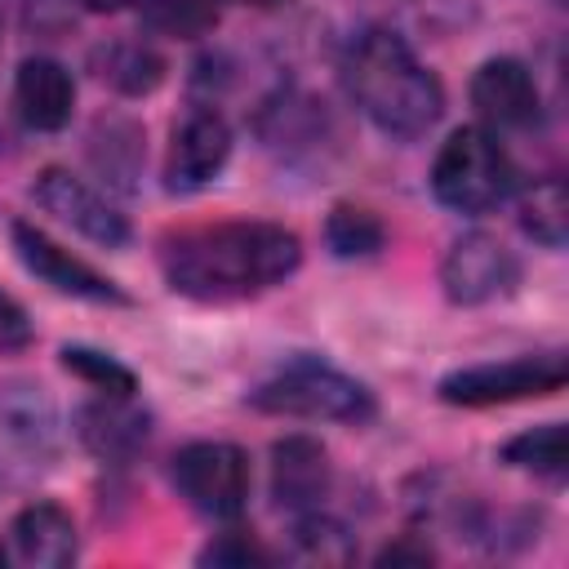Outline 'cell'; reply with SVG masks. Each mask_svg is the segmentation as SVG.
Returning <instances> with one entry per match:
<instances>
[{
	"label": "cell",
	"instance_id": "ba28073f",
	"mask_svg": "<svg viewBox=\"0 0 569 569\" xmlns=\"http://www.w3.org/2000/svg\"><path fill=\"white\" fill-rule=\"evenodd\" d=\"M516 280H520V267H516L511 249L485 231H467L462 240H453L440 262V284H445L449 302H458V307L493 302V298L511 293Z\"/></svg>",
	"mask_w": 569,
	"mask_h": 569
},
{
	"label": "cell",
	"instance_id": "44dd1931",
	"mask_svg": "<svg viewBox=\"0 0 569 569\" xmlns=\"http://www.w3.org/2000/svg\"><path fill=\"white\" fill-rule=\"evenodd\" d=\"M133 4L151 31L178 36V40L204 36L222 13V0H133Z\"/></svg>",
	"mask_w": 569,
	"mask_h": 569
},
{
	"label": "cell",
	"instance_id": "7a4b0ae2",
	"mask_svg": "<svg viewBox=\"0 0 569 569\" xmlns=\"http://www.w3.org/2000/svg\"><path fill=\"white\" fill-rule=\"evenodd\" d=\"M347 84L356 107L391 138H422L445 111L440 80L391 31H365L351 44Z\"/></svg>",
	"mask_w": 569,
	"mask_h": 569
},
{
	"label": "cell",
	"instance_id": "ac0fdd59",
	"mask_svg": "<svg viewBox=\"0 0 569 569\" xmlns=\"http://www.w3.org/2000/svg\"><path fill=\"white\" fill-rule=\"evenodd\" d=\"M520 227L542 249H565V240H569V200H565V182L560 178H542V182H533L525 191Z\"/></svg>",
	"mask_w": 569,
	"mask_h": 569
},
{
	"label": "cell",
	"instance_id": "5bb4252c",
	"mask_svg": "<svg viewBox=\"0 0 569 569\" xmlns=\"http://www.w3.org/2000/svg\"><path fill=\"white\" fill-rule=\"evenodd\" d=\"M13 107L27 129L36 133H58L71 120L76 107V80L62 62L53 58H27L13 76Z\"/></svg>",
	"mask_w": 569,
	"mask_h": 569
},
{
	"label": "cell",
	"instance_id": "52a82bcc",
	"mask_svg": "<svg viewBox=\"0 0 569 569\" xmlns=\"http://www.w3.org/2000/svg\"><path fill=\"white\" fill-rule=\"evenodd\" d=\"M173 485L191 511L236 520L249 502V453L231 440H191L173 453Z\"/></svg>",
	"mask_w": 569,
	"mask_h": 569
},
{
	"label": "cell",
	"instance_id": "4316f807",
	"mask_svg": "<svg viewBox=\"0 0 569 569\" xmlns=\"http://www.w3.org/2000/svg\"><path fill=\"white\" fill-rule=\"evenodd\" d=\"M240 4H253V9H276V4H284V0H240Z\"/></svg>",
	"mask_w": 569,
	"mask_h": 569
},
{
	"label": "cell",
	"instance_id": "8fae6325",
	"mask_svg": "<svg viewBox=\"0 0 569 569\" xmlns=\"http://www.w3.org/2000/svg\"><path fill=\"white\" fill-rule=\"evenodd\" d=\"M9 236H13V249H18L22 267H27L31 276H40L44 284H53L58 293H71V298H84V302H116V307L129 302L116 280H107V276L93 271L84 258H76V253L62 249L58 240H49L40 227L13 222Z\"/></svg>",
	"mask_w": 569,
	"mask_h": 569
},
{
	"label": "cell",
	"instance_id": "6da1fadb",
	"mask_svg": "<svg viewBox=\"0 0 569 569\" xmlns=\"http://www.w3.org/2000/svg\"><path fill=\"white\" fill-rule=\"evenodd\" d=\"M164 280L196 302H240L284 284L302 262V240L280 222H213L164 240Z\"/></svg>",
	"mask_w": 569,
	"mask_h": 569
},
{
	"label": "cell",
	"instance_id": "83f0119b",
	"mask_svg": "<svg viewBox=\"0 0 569 569\" xmlns=\"http://www.w3.org/2000/svg\"><path fill=\"white\" fill-rule=\"evenodd\" d=\"M0 560H4V547H0Z\"/></svg>",
	"mask_w": 569,
	"mask_h": 569
},
{
	"label": "cell",
	"instance_id": "ffe728a7",
	"mask_svg": "<svg viewBox=\"0 0 569 569\" xmlns=\"http://www.w3.org/2000/svg\"><path fill=\"white\" fill-rule=\"evenodd\" d=\"M382 240H387V227L365 204H333V213L325 218V244L338 258H369L382 249Z\"/></svg>",
	"mask_w": 569,
	"mask_h": 569
},
{
	"label": "cell",
	"instance_id": "8992f818",
	"mask_svg": "<svg viewBox=\"0 0 569 569\" xmlns=\"http://www.w3.org/2000/svg\"><path fill=\"white\" fill-rule=\"evenodd\" d=\"M569 378L565 356H511V360H485V365H467L440 378V400L445 405H467V409H485V405H511V400H538V396H556Z\"/></svg>",
	"mask_w": 569,
	"mask_h": 569
},
{
	"label": "cell",
	"instance_id": "277c9868",
	"mask_svg": "<svg viewBox=\"0 0 569 569\" xmlns=\"http://www.w3.org/2000/svg\"><path fill=\"white\" fill-rule=\"evenodd\" d=\"M516 187V169L502 151V142L480 129V124H467V129H453L449 142L436 151V164H431V196L453 209V213H489L493 204H502Z\"/></svg>",
	"mask_w": 569,
	"mask_h": 569
},
{
	"label": "cell",
	"instance_id": "cb8c5ba5",
	"mask_svg": "<svg viewBox=\"0 0 569 569\" xmlns=\"http://www.w3.org/2000/svg\"><path fill=\"white\" fill-rule=\"evenodd\" d=\"M31 342V320L13 293L0 289V351H22Z\"/></svg>",
	"mask_w": 569,
	"mask_h": 569
},
{
	"label": "cell",
	"instance_id": "484cf974",
	"mask_svg": "<svg viewBox=\"0 0 569 569\" xmlns=\"http://www.w3.org/2000/svg\"><path fill=\"white\" fill-rule=\"evenodd\" d=\"M133 0H80V9H89V13H120V9H129Z\"/></svg>",
	"mask_w": 569,
	"mask_h": 569
},
{
	"label": "cell",
	"instance_id": "7c38bea8",
	"mask_svg": "<svg viewBox=\"0 0 569 569\" xmlns=\"http://www.w3.org/2000/svg\"><path fill=\"white\" fill-rule=\"evenodd\" d=\"M471 107L493 129H525L538 120V80L520 58H489L471 76Z\"/></svg>",
	"mask_w": 569,
	"mask_h": 569
},
{
	"label": "cell",
	"instance_id": "d6986e66",
	"mask_svg": "<svg viewBox=\"0 0 569 569\" xmlns=\"http://www.w3.org/2000/svg\"><path fill=\"white\" fill-rule=\"evenodd\" d=\"M502 462H511L520 471H533V476H547V480H560L565 467H569V436H565L560 422L529 427V431H520L502 445Z\"/></svg>",
	"mask_w": 569,
	"mask_h": 569
},
{
	"label": "cell",
	"instance_id": "2e32d148",
	"mask_svg": "<svg viewBox=\"0 0 569 569\" xmlns=\"http://www.w3.org/2000/svg\"><path fill=\"white\" fill-rule=\"evenodd\" d=\"M13 556L31 569H62L76 560V520L58 502H31L13 516Z\"/></svg>",
	"mask_w": 569,
	"mask_h": 569
},
{
	"label": "cell",
	"instance_id": "9a60e30c",
	"mask_svg": "<svg viewBox=\"0 0 569 569\" xmlns=\"http://www.w3.org/2000/svg\"><path fill=\"white\" fill-rule=\"evenodd\" d=\"M76 436L98 458H129L147 445L151 418L133 405V396H102L76 409Z\"/></svg>",
	"mask_w": 569,
	"mask_h": 569
},
{
	"label": "cell",
	"instance_id": "9c48e42d",
	"mask_svg": "<svg viewBox=\"0 0 569 569\" xmlns=\"http://www.w3.org/2000/svg\"><path fill=\"white\" fill-rule=\"evenodd\" d=\"M31 196L40 200L44 213H53L58 222H67L76 236L102 244V249H120L129 240V222L124 213H116L84 178H76L71 169H44L31 187Z\"/></svg>",
	"mask_w": 569,
	"mask_h": 569
},
{
	"label": "cell",
	"instance_id": "3957f363",
	"mask_svg": "<svg viewBox=\"0 0 569 569\" xmlns=\"http://www.w3.org/2000/svg\"><path fill=\"white\" fill-rule=\"evenodd\" d=\"M249 405L307 422H365L373 418V391L325 360H289L249 391Z\"/></svg>",
	"mask_w": 569,
	"mask_h": 569
},
{
	"label": "cell",
	"instance_id": "7402d4cb",
	"mask_svg": "<svg viewBox=\"0 0 569 569\" xmlns=\"http://www.w3.org/2000/svg\"><path fill=\"white\" fill-rule=\"evenodd\" d=\"M62 369L76 373L80 382H89V387L102 391V396H133V391H138L133 369L120 365V360L107 356V351H93V347H62Z\"/></svg>",
	"mask_w": 569,
	"mask_h": 569
},
{
	"label": "cell",
	"instance_id": "e0dca14e",
	"mask_svg": "<svg viewBox=\"0 0 569 569\" xmlns=\"http://www.w3.org/2000/svg\"><path fill=\"white\" fill-rule=\"evenodd\" d=\"M93 71L116 93L142 98L164 80V58L156 49H147L142 40H111V44H102L93 53Z\"/></svg>",
	"mask_w": 569,
	"mask_h": 569
},
{
	"label": "cell",
	"instance_id": "d4e9b609",
	"mask_svg": "<svg viewBox=\"0 0 569 569\" xmlns=\"http://www.w3.org/2000/svg\"><path fill=\"white\" fill-rule=\"evenodd\" d=\"M427 560H431V551L427 547H413V542H396V547H387L378 556V565H427Z\"/></svg>",
	"mask_w": 569,
	"mask_h": 569
},
{
	"label": "cell",
	"instance_id": "30bf717a",
	"mask_svg": "<svg viewBox=\"0 0 569 569\" xmlns=\"http://www.w3.org/2000/svg\"><path fill=\"white\" fill-rule=\"evenodd\" d=\"M227 156H231V124L213 107H196L173 129L169 160H164V187L173 196H191L222 173Z\"/></svg>",
	"mask_w": 569,
	"mask_h": 569
},
{
	"label": "cell",
	"instance_id": "5b68a950",
	"mask_svg": "<svg viewBox=\"0 0 569 569\" xmlns=\"http://www.w3.org/2000/svg\"><path fill=\"white\" fill-rule=\"evenodd\" d=\"M58 458V413L40 387H0V489H22Z\"/></svg>",
	"mask_w": 569,
	"mask_h": 569
},
{
	"label": "cell",
	"instance_id": "603a6c76",
	"mask_svg": "<svg viewBox=\"0 0 569 569\" xmlns=\"http://www.w3.org/2000/svg\"><path fill=\"white\" fill-rule=\"evenodd\" d=\"M200 565H218V569H249V565H267V551H262L249 533L231 529V533H218V538L200 551Z\"/></svg>",
	"mask_w": 569,
	"mask_h": 569
},
{
	"label": "cell",
	"instance_id": "4fadbf2b",
	"mask_svg": "<svg viewBox=\"0 0 569 569\" xmlns=\"http://www.w3.org/2000/svg\"><path fill=\"white\" fill-rule=\"evenodd\" d=\"M271 493L284 511L311 516L329 493V453L311 436H284L271 445Z\"/></svg>",
	"mask_w": 569,
	"mask_h": 569
}]
</instances>
